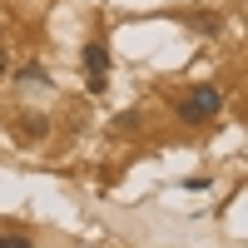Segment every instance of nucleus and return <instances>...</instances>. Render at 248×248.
Wrapping results in <instances>:
<instances>
[{"mask_svg":"<svg viewBox=\"0 0 248 248\" xmlns=\"http://www.w3.org/2000/svg\"><path fill=\"white\" fill-rule=\"evenodd\" d=\"M45 129H50V124L40 119V114H30V119H25V139H40V134H45Z\"/></svg>","mask_w":248,"mask_h":248,"instance_id":"obj_5","label":"nucleus"},{"mask_svg":"<svg viewBox=\"0 0 248 248\" xmlns=\"http://www.w3.org/2000/svg\"><path fill=\"white\" fill-rule=\"evenodd\" d=\"M0 248H30V238H20V233H10V238H0Z\"/></svg>","mask_w":248,"mask_h":248,"instance_id":"obj_6","label":"nucleus"},{"mask_svg":"<svg viewBox=\"0 0 248 248\" xmlns=\"http://www.w3.org/2000/svg\"><path fill=\"white\" fill-rule=\"evenodd\" d=\"M194 30H199V35H218L223 20H218V15H194Z\"/></svg>","mask_w":248,"mask_h":248,"instance_id":"obj_3","label":"nucleus"},{"mask_svg":"<svg viewBox=\"0 0 248 248\" xmlns=\"http://www.w3.org/2000/svg\"><path fill=\"white\" fill-rule=\"evenodd\" d=\"M20 85H50V75L40 65H25V70H20Z\"/></svg>","mask_w":248,"mask_h":248,"instance_id":"obj_4","label":"nucleus"},{"mask_svg":"<svg viewBox=\"0 0 248 248\" xmlns=\"http://www.w3.org/2000/svg\"><path fill=\"white\" fill-rule=\"evenodd\" d=\"M10 75V55H5V45H0V79Z\"/></svg>","mask_w":248,"mask_h":248,"instance_id":"obj_7","label":"nucleus"},{"mask_svg":"<svg viewBox=\"0 0 248 248\" xmlns=\"http://www.w3.org/2000/svg\"><path fill=\"white\" fill-rule=\"evenodd\" d=\"M218 109H223V94H218L214 85H194L189 94L179 99V109H174V114H179V124L199 129V124H209V119H214Z\"/></svg>","mask_w":248,"mask_h":248,"instance_id":"obj_1","label":"nucleus"},{"mask_svg":"<svg viewBox=\"0 0 248 248\" xmlns=\"http://www.w3.org/2000/svg\"><path fill=\"white\" fill-rule=\"evenodd\" d=\"M85 65H90V75L109 70V45H105V40H90V45H85Z\"/></svg>","mask_w":248,"mask_h":248,"instance_id":"obj_2","label":"nucleus"}]
</instances>
